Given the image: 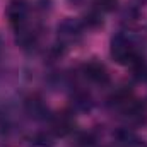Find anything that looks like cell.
<instances>
[{
	"label": "cell",
	"instance_id": "1",
	"mask_svg": "<svg viewBox=\"0 0 147 147\" xmlns=\"http://www.w3.org/2000/svg\"><path fill=\"white\" fill-rule=\"evenodd\" d=\"M110 55H111V58L116 63H120V65L132 67L135 72L144 70V62H142L139 51L135 50L134 43L125 34H115V36L111 38Z\"/></svg>",
	"mask_w": 147,
	"mask_h": 147
},
{
	"label": "cell",
	"instance_id": "2",
	"mask_svg": "<svg viewBox=\"0 0 147 147\" xmlns=\"http://www.w3.org/2000/svg\"><path fill=\"white\" fill-rule=\"evenodd\" d=\"M82 34H84V24L77 19H72V17H67L63 19L58 28H57V36H58V43L60 46L67 48V46H72V45H77L80 39H82Z\"/></svg>",
	"mask_w": 147,
	"mask_h": 147
},
{
	"label": "cell",
	"instance_id": "3",
	"mask_svg": "<svg viewBox=\"0 0 147 147\" xmlns=\"http://www.w3.org/2000/svg\"><path fill=\"white\" fill-rule=\"evenodd\" d=\"M29 12H31V7H29L28 0H10L9 2L7 19H9V24L14 28V31H19V29H22L24 26H28L31 22L29 21Z\"/></svg>",
	"mask_w": 147,
	"mask_h": 147
},
{
	"label": "cell",
	"instance_id": "4",
	"mask_svg": "<svg viewBox=\"0 0 147 147\" xmlns=\"http://www.w3.org/2000/svg\"><path fill=\"white\" fill-rule=\"evenodd\" d=\"M82 74L87 80L94 82V84H108L110 82V74L106 70V67L101 63V62H96V60H91L87 63L82 65Z\"/></svg>",
	"mask_w": 147,
	"mask_h": 147
},
{
	"label": "cell",
	"instance_id": "5",
	"mask_svg": "<svg viewBox=\"0 0 147 147\" xmlns=\"http://www.w3.org/2000/svg\"><path fill=\"white\" fill-rule=\"evenodd\" d=\"M50 120H51V130H53L57 135H60V137L70 134L74 130V125H75L70 113H57V115H53Z\"/></svg>",
	"mask_w": 147,
	"mask_h": 147
},
{
	"label": "cell",
	"instance_id": "6",
	"mask_svg": "<svg viewBox=\"0 0 147 147\" xmlns=\"http://www.w3.org/2000/svg\"><path fill=\"white\" fill-rule=\"evenodd\" d=\"M24 108L28 111V115L33 116L34 120H45L48 116V108L45 106V103L39 98H36V96L28 98L26 103H24Z\"/></svg>",
	"mask_w": 147,
	"mask_h": 147
},
{
	"label": "cell",
	"instance_id": "7",
	"mask_svg": "<svg viewBox=\"0 0 147 147\" xmlns=\"http://www.w3.org/2000/svg\"><path fill=\"white\" fill-rule=\"evenodd\" d=\"M115 137H116L118 144L123 146V147H144L142 140H140L134 132H130V130H127V128L118 130V132L115 134Z\"/></svg>",
	"mask_w": 147,
	"mask_h": 147
},
{
	"label": "cell",
	"instance_id": "8",
	"mask_svg": "<svg viewBox=\"0 0 147 147\" xmlns=\"http://www.w3.org/2000/svg\"><path fill=\"white\" fill-rule=\"evenodd\" d=\"M28 146L29 147H53V137L50 134L39 132V134H34L33 137H29Z\"/></svg>",
	"mask_w": 147,
	"mask_h": 147
},
{
	"label": "cell",
	"instance_id": "9",
	"mask_svg": "<svg viewBox=\"0 0 147 147\" xmlns=\"http://www.w3.org/2000/svg\"><path fill=\"white\" fill-rule=\"evenodd\" d=\"M74 147H98V140L92 134H80L75 139Z\"/></svg>",
	"mask_w": 147,
	"mask_h": 147
},
{
	"label": "cell",
	"instance_id": "10",
	"mask_svg": "<svg viewBox=\"0 0 147 147\" xmlns=\"http://www.w3.org/2000/svg\"><path fill=\"white\" fill-rule=\"evenodd\" d=\"M67 2H69L72 7H80V5L84 3V0H67Z\"/></svg>",
	"mask_w": 147,
	"mask_h": 147
}]
</instances>
